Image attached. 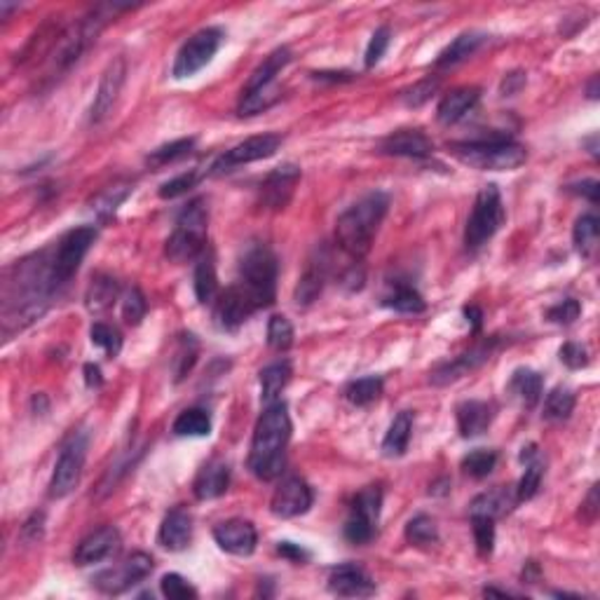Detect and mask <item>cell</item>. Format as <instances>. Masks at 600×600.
Masks as SVG:
<instances>
[{
	"instance_id": "obj_1",
	"label": "cell",
	"mask_w": 600,
	"mask_h": 600,
	"mask_svg": "<svg viewBox=\"0 0 600 600\" xmlns=\"http://www.w3.org/2000/svg\"><path fill=\"white\" fill-rule=\"evenodd\" d=\"M289 439H292V420H289L286 403L275 401L266 406L256 422L251 452H249V469L256 478L273 481L284 471Z\"/></svg>"
},
{
	"instance_id": "obj_2",
	"label": "cell",
	"mask_w": 600,
	"mask_h": 600,
	"mask_svg": "<svg viewBox=\"0 0 600 600\" xmlns=\"http://www.w3.org/2000/svg\"><path fill=\"white\" fill-rule=\"evenodd\" d=\"M390 198L385 192H368L359 202H354L342 211L335 221V240L352 258H361L371 251V244L377 235V228L387 216Z\"/></svg>"
},
{
	"instance_id": "obj_3",
	"label": "cell",
	"mask_w": 600,
	"mask_h": 600,
	"mask_svg": "<svg viewBox=\"0 0 600 600\" xmlns=\"http://www.w3.org/2000/svg\"><path fill=\"white\" fill-rule=\"evenodd\" d=\"M277 275L279 263L277 256L266 244H254L247 249V254L240 263V277L232 286L237 289L247 305L254 312L263 308H270L277 296Z\"/></svg>"
},
{
	"instance_id": "obj_4",
	"label": "cell",
	"mask_w": 600,
	"mask_h": 600,
	"mask_svg": "<svg viewBox=\"0 0 600 600\" xmlns=\"http://www.w3.org/2000/svg\"><path fill=\"white\" fill-rule=\"evenodd\" d=\"M451 150L462 165L478 172H514L528 160L523 146L502 137L451 143Z\"/></svg>"
},
{
	"instance_id": "obj_5",
	"label": "cell",
	"mask_w": 600,
	"mask_h": 600,
	"mask_svg": "<svg viewBox=\"0 0 600 600\" xmlns=\"http://www.w3.org/2000/svg\"><path fill=\"white\" fill-rule=\"evenodd\" d=\"M207 228H209V209L205 199H195L181 211L169 235L165 254L173 263H186L205 251Z\"/></svg>"
},
{
	"instance_id": "obj_6",
	"label": "cell",
	"mask_w": 600,
	"mask_h": 600,
	"mask_svg": "<svg viewBox=\"0 0 600 600\" xmlns=\"http://www.w3.org/2000/svg\"><path fill=\"white\" fill-rule=\"evenodd\" d=\"M504 224V205L497 186H483L474 199V209L467 218L464 228V244L469 249H481L486 241L495 237L497 230Z\"/></svg>"
},
{
	"instance_id": "obj_7",
	"label": "cell",
	"mask_w": 600,
	"mask_h": 600,
	"mask_svg": "<svg viewBox=\"0 0 600 600\" xmlns=\"http://www.w3.org/2000/svg\"><path fill=\"white\" fill-rule=\"evenodd\" d=\"M94 241H97V228L94 225H82V228L69 230L59 240L55 254H52V279H55L56 289L69 284L71 277L78 273V267L85 260L87 251L92 249Z\"/></svg>"
},
{
	"instance_id": "obj_8",
	"label": "cell",
	"mask_w": 600,
	"mask_h": 600,
	"mask_svg": "<svg viewBox=\"0 0 600 600\" xmlns=\"http://www.w3.org/2000/svg\"><path fill=\"white\" fill-rule=\"evenodd\" d=\"M87 446H89V436L87 432L73 434L66 444H63L59 460L55 464L50 478V497L62 500V497L71 495L78 483H80L82 469H85L87 460Z\"/></svg>"
},
{
	"instance_id": "obj_9",
	"label": "cell",
	"mask_w": 600,
	"mask_h": 600,
	"mask_svg": "<svg viewBox=\"0 0 600 600\" xmlns=\"http://www.w3.org/2000/svg\"><path fill=\"white\" fill-rule=\"evenodd\" d=\"M380 509H383V490L377 486L359 490V495L354 497L350 516L345 520V537L352 545H368L377 532L380 523Z\"/></svg>"
},
{
	"instance_id": "obj_10",
	"label": "cell",
	"mask_w": 600,
	"mask_h": 600,
	"mask_svg": "<svg viewBox=\"0 0 600 600\" xmlns=\"http://www.w3.org/2000/svg\"><path fill=\"white\" fill-rule=\"evenodd\" d=\"M221 43H224V31L216 29V26H209V29H202V31L195 33L176 55V62H173L172 69L173 78L176 80H186V78L199 73L216 56Z\"/></svg>"
},
{
	"instance_id": "obj_11",
	"label": "cell",
	"mask_w": 600,
	"mask_h": 600,
	"mask_svg": "<svg viewBox=\"0 0 600 600\" xmlns=\"http://www.w3.org/2000/svg\"><path fill=\"white\" fill-rule=\"evenodd\" d=\"M153 558L148 554H143V551H137V554L124 558L123 563L115 565V568H108L104 572H99V575L94 577V587L99 588L101 594L108 596L124 594L134 584L143 582L153 572Z\"/></svg>"
},
{
	"instance_id": "obj_12",
	"label": "cell",
	"mask_w": 600,
	"mask_h": 600,
	"mask_svg": "<svg viewBox=\"0 0 600 600\" xmlns=\"http://www.w3.org/2000/svg\"><path fill=\"white\" fill-rule=\"evenodd\" d=\"M279 146H282V137H279V134H258V137H251L247 139V141L237 143L235 148H230L228 153L221 155V157L211 165L209 173L221 176V173L232 172V169L241 167V165L267 160V157H273V155L277 153Z\"/></svg>"
},
{
	"instance_id": "obj_13",
	"label": "cell",
	"mask_w": 600,
	"mask_h": 600,
	"mask_svg": "<svg viewBox=\"0 0 600 600\" xmlns=\"http://www.w3.org/2000/svg\"><path fill=\"white\" fill-rule=\"evenodd\" d=\"M312 502H315V493L305 478L286 477L275 490L273 500H270V511L279 519H296L312 507Z\"/></svg>"
},
{
	"instance_id": "obj_14",
	"label": "cell",
	"mask_w": 600,
	"mask_h": 600,
	"mask_svg": "<svg viewBox=\"0 0 600 600\" xmlns=\"http://www.w3.org/2000/svg\"><path fill=\"white\" fill-rule=\"evenodd\" d=\"M124 78H127V63H124L123 56H115L108 69L104 71L99 82V89H97V97H94L92 113H89V123L101 124L108 115L113 113L115 104H118V97L123 92Z\"/></svg>"
},
{
	"instance_id": "obj_15",
	"label": "cell",
	"mask_w": 600,
	"mask_h": 600,
	"mask_svg": "<svg viewBox=\"0 0 600 600\" xmlns=\"http://www.w3.org/2000/svg\"><path fill=\"white\" fill-rule=\"evenodd\" d=\"M298 181H300V167L296 165H282L270 172L260 186V205L270 211H282L292 202Z\"/></svg>"
},
{
	"instance_id": "obj_16",
	"label": "cell",
	"mask_w": 600,
	"mask_h": 600,
	"mask_svg": "<svg viewBox=\"0 0 600 600\" xmlns=\"http://www.w3.org/2000/svg\"><path fill=\"white\" fill-rule=\"evenodd\" d=\"M214 539L221 549L232 556H251L258 545V532L251 520L230 519L214 528Z\"/></svg>"
},
{
	"instance_id": "obj_17",
	"label": "cell",
	"mask_w": 600,
	"mask_h": 600,
	"mask_svg": "<svg viewBox=\"0 0 600 600\" xmlns=\"http://www.w3.org/2000/svg\"><path fill=\"white\" fill-rule=\"evenodd\" d=\"M328 591L341 598H368L376 594V582L364 568L354 563L338 565L328 575Z\"/></svg>"
},
{
	"instance_id": "obj_18",
	"label": "cell",
	"mask_w": 600,
	"mask_h": 600,
	"mask_svg": "<svg viewBox=\"0 0 600 600\" xmlns=\"http://www.w3.org/2000/svg\"><path fill=\"white\" fill-rule=\"evenodd\" d=\"M120 542L123 539H120V532L115 526H104L99 530L89 532L78 545V549H75L73 563L80 565V568L101 563V561L111 558L120 549Z\"/></svg>"
},
{
	"instance_id": "obj_19",
	"label": "cell",
	"mask_w": 600,
	"mask_h": 600,
	"mask_svg": "<svg viewBox=\"0 0 600 600\" xmlns=\"http://www.w3.org/2000/svg\"><path fill=\"white\" fill-rule=\"evenodd\" d=\"M495 345L497 341L495 338H490L488 342H483V345H477L474 350H469V352L460 354V357H455L452 361H446V364H441L436 371L429 376V380H432L434 385H448V383H455V380H460V377H464L467 373L477 371L478 366L486 364V361L490 359V354L495 352Z\"/></svg>"
},
{
	"instance_id": "obj_20",
	"label": "cell",
	"mask_w": 600,
	"mask_h": 600,
	"mask_svg": "<svg viewBox=\"0 0 600 600\" xmlns=\"http://www.w3.org/2000/svg\"><path fill=\"white\" fill-rule=\"evenodd\" d=\"M328 263H331V256L324 247L315 249V254L309 256L308 266H305V273L300 275L296 286V303L308 308L319 298L324 284H326L328 277Z\"/></svg>"
},
{
	"instance_id": "obj_21",
	"label": "cell",
	"mask_w": 600,
	"mask_h": 600,
	"mask_svg": "<svg viewBox=\"0 0 600 600\" xmlns=\"http://www.w3.org/2000/svg\"><path fill=\"white\" fill-rule=\"evenodd\" d=\"M380 153L392 155V157L422 160L434 153V143L420 130H399L380 143Z\"/></svg>"
},
{
	"instance_id": "obj_22",
	"label": "cell",
	"mask_w": 600,
	"mask_h": 600,
	"mask_svg": "<svg viewBox=\"0 0 600 600\" xmlns=\"http://www.w3.org/2000/svg\"><path fill=\"white\" fill-rule=\"evenodd\" d=\"M251 315H254V309L249 308L247 300L237 293L235 286H228L224 293H218L216 303H214V319H216L218 328L237 331Z\"/></svg>"
},
{
	"instance_id": "obj_23",
	"label": "cell",
	"mask_w": 600,
	"mask_h": 600,
	"mask_svg": "<svg viewBox=\"0 0 600 600\" xmlns=\"http://www.w3.org/2000/svg\"><path fill=\"white\" fill-rule=\"evenodd\" d=\"M192 539V519L186 509H172L162 520L157 545L167 551H183Z\"/></svg>"
},
{
	"instance_id": "obj_24",
	"label": "cell",
	"mask_w": 600,
	"mask_h": 600,
	"mask_svg": "<svg viewBox=\"0 0 600 600\" xmlns=\"http://www.w3.org/2000/svg\"><path fill=\"white\" fill-rule=\"evenodd\" d=\"M230 486V469L228 464L221 460H211L202 469L198 471L195 483H192V493L198 500H216L228 490Z\"/></svg>"
},
{
	"instance_id": "obj_25",
	"label": "cell",
	"mask_w": 600,
	"mask_h": 600,
	"mask_svg": "<svg viewBox=\"0 0 600 600\" xmlns=\"http://www.w3.org/2000/svg\"><path fill=\"white\" fill-rule=\"evenodd\" d=\"M478 97H481V92H478L477 87H458V89H452L441 99L439 108H436V118L446 127L458 124L478 104Z\"/></svg>"
},
{
	"instance_id": "obj_26",
	"label": "cell",
	"mask_w": 600,
	"mask_h": 600,
	"mask_svg": "<svg viewBox=\"0 0 600 600\" xmlns=\"http://www.w3.org/2000/svg\"><path fill=\"white\" fill-rule=\"evenodd\" d=\"M516 488L511 486H500V488L486 490L478 497H474L469 504L471 516H490V519H500V516L509 514L516 504Z\"/></svg>"
},
{
	"instance_id": "obj_27",
	"label": "cell",
	"mask_w": 600,
	"mask_h": 600,
	"mask_svg": "<svg viewBox=\"0 0 600 600\" xmlns=\"http://www.w3.org/2000/svg\"><path fill=\"white\" fill-rule=\"evenodd\" d=\"M455 413H458V429L464 439L481 436L493 422V406L486 401H464Z\"/></svg>"
},
{
	"instance_id": "obj_28",
	"label": "cell",
	"mask_w": 600,
	"mask_h": 600,
	"mask_svg": "<svg viewBox=\"0 0 600 600\" xmlns=\"http://www.w3.org/2000/svg\"><path fill=\"white\" fill-rule=\"evenodd\" d=\"M289 62H292V50H289V47H277V50H275L273 55H267L266 62L260 63L258 69L251 73V78H249L247 87H244V92L241 94L256 92V89L275 85V78L286 69V63Z\"/></svg>"
},
{
	"instance_id": "obj_29",
	"label": "cell",
	"mask_w": 600,
	"mask_h": 600,
	"mask_svg": "<svg viewBox=\"0 0 600 600\" xmlns=\"http://www.w3.org/2000/svg\"><path fill=\"white\" fill-rule=\"evenodd\" d=\"M542 390H545V377L532 368H516L511 380H509V392L528 409H532L539 401Z\"/></svg>"
},
{
	"instance_id": "obj_30",
	"label": "cell",
	"mask_w": 600,
	"mask_h": 600,
	"mask_svg": "<svg viewBox=\"0 0 600 600\" xmlns=\"http://www.w3.org/2000/svg\"><path fill=\"white\" fill-rule=\"evenodd\" d=\"M289 380H292V364L284 359L275 361L260 371V399L266 401V406L279 401V394L284 392Z\"/></svg>"
},
{
	"instance_id": "obj_31",
	"label": "cell",
	"mask_w": 600,
	"mask_h": 600,
	"mask_svg": "<svg viewBox=\"0 0 600 600\" xmlns=\"http://www.w3.org/2000/svg\"><path fill=\"white\" fill-rule=\"evenodd\" d=\"M195 296L202 305L216 303L218 298V275H216V260L214 256L205 254L199 256L198 266H195Z\"/></svg>"
},
{
	"instance_id": "obj_32",
	"label": "cell",
	"mask_w": 600,
	"mask_h": 600,
	"mask_svg": "<svg viewBox=\"0 0 600 600\" xmlns=\"http://www.w3.org/2000/svg\"><path fill=\"white\" fill-rule=\"evenodd\" d=\"M410 432H413V413L401 410L396 415L394 422L390 425L383 441V452L387 458H401L406 448H409Z\"/></svg>"
},
{
	"instance_id": "obj_33",
	"label": "cell",
	"mask_w": 600,
	"mask_h": 600,
	"mask_svg": "<svg viewBox=\"0 0 600 600\" xmlns=\"http://www.w3.org/2000/svg\"><path fill=\"white\" fill-rule=\"evenodd\" d=\"M120 286L118 282L111 277V275H97L92 277L89 286H87L85 293V305L89 312H104V309L111 308L115 303V298H118Z\"/></svg>"
},
{
	"instance_id": "obj_34",
	"label": "cell",
	"mask_w": 600,
	"mask_h": 600,
	"mask_svg": "<svg viewBox=\"0 0 600 600\" xmlns=\"http://www.w3.org/2000/svg\"><path fill=\"white\" fill-rule=\"evenodd\" d=\"M483 43H486V36H483V33L477 31L462 33V36H458L451 45H448L446 50L441 52L439 59H436V69H451L455 63L464 62V59L474 55Z\"/></svg>"
},
{
	"instance_id": "obj_35",
	"label": "cell",
	"mask_w": 600,
	"mask_h": 600,
	"mask_svg": "<svg viewBox=\"0 0 600 600\" xmlns=\"http://www.w3.org/2000/svg\"><path fill=\"white\" fill-rule=\"evenodd\" d=\"M598 235H600V221L596 214H584V216L577 218L575 230H572V240H575L577 251L584 256V258H591L598 247Z\"/></svg>"
},
{
	"instance_id": "obj_36",
	"label": "cell",
	"mask_w": 600,
	"mask_h": 600,
	"mask_svg": "<svg viewBox=\"0 0 600 600\" xmlns=\"http://www.w3.org/2000/svg\"><path fill=\"white\" fill-rule=\"evenodd\" d=\"M385 305L396 309V312H403V315H420V312H425V308H427V303H425V298L420 296V292L409 284H396L394 292L385 298Z\"/></svg>"
},
{
	"instance_id": "obj_37",
	"label": "cell",
	"mask_w": 600,
	"mask_h": 600,
	"mask_svg": "<svg viewBox=\"0 0 600 600\" xmlns=\"http://www.w3.org/2000/svg\"><path fill=\"white\" fill-rule=\"evenodd\" d=\"M172 432L176 436H209L211 418L202 409H188L173 420Z\"/></svg>"
},
{
	"instance_id": "obj_38",
	"label": "cell",
	"mask_w": 600,
	"mask_h": 600,
	"mask_svg": "<svg viewBox=\"0 0 600 600\" xmlns=\"http://www.w3.org/2000/svg\"><path fill=\"white\" fill-rule=\"evenodd\" d=\"M383 377L368 376L359 377V380H352V383L345 387V399L354 406H368V403L377 401L380 394H383Z\"/></svg>"
},
{
	"instance_id": "obj_39",
	"label": "cell",
	"mask_w": 600,
	"mask_h": 600,
	"mask_svg": "<svg viewBox=\"0 0 600 600\" xmlns=\"http://www.w3.org/2000/svg\"><path fill=\"white\" fill-rule=\"evenodd\" d=\"M575 410V392L568 390V387H556L546 394L545 401V418L554 422H563L568 420L570 415Z\"/></svg>"
},
{
	"instance_id": "obj_40",
	"label": "cell",
	"mask_w": 600,
	"mask_h": 600,
	"mask_svg": "<svg viewBox=\"0 0 600 600\" xmlns=\"http://www.w3.org/2000/svg\"><path fill=\"white\" fill-rule=\"evenodd\" d=\"M523 464H526V471H523V478H520L519 486H516V500L519 502L532 500V497L537 495L539 486H542V478H545V462H542L539 455L526 460Z\"/></svg>"
},
{
	"instance_id": "obj_41",
	"label": "cell",
	"mask_w": 600,
	"mask_h": 600,
	"mask_svg": "<svg viewBox=\"0 0 600 600\" xmlns=\"http://www.w3.org/2000/svg\"><path fill=\"white\" fill-rule=\"evenodd\" d=\"M199 345L195 341V335H181L179 347H176V357H173V380L181 383L188 373L192 371V366L198 361Z\"/></svg>"
},
{
	"instance_id": "obj_42",
	"label": "cell",
	"mask_w": 600,
	"mask_h": 600,
	"mask_svg": "<svg viewBox=\"0 0 600 600\" xmlns=\"http://www.w3.org/2000/svg\"><path fill=\"white\" fill-rule=\"evenodd\" d=\"M406 539L415 546H429L439 542V528L427 514H418L406 526Z\"/></svg>"
},
{
	"instance_id": "obj_43",
	"label": "cell",
	"mask_w": 600,
	"mask_h": 600,
	"mask_svg": "<svg viewBox=\"0 0 600 600\" xmlns=\"http://www.w3.org/2000/svg\"><path fill=\"white\" fill-rule=\"evenodd\" d=\"M192 148H195V139H179V141L165 143V146L155 148L148 155V165H153V167H165V165H172L176 160H183L186 155H190Z\"/></svg>"
},
{
	"instance_id": "obj_44",
	"label": "cell",
	"mask_w": 600,
	"mask_h": 600,
	"mask_svg": "<svg viewBox=\"0 0 600 600\" xmlns=\"http://www.w3.org/2000/svg\"><path fill=\"white\" fill-rule=\"evenodd\" d=\"M497 464V452L488 451V448H477L471 451L469 455L462 458V469L464 474H469L471 478H486L488 474H493Z\"/></svg>"
},
{
	"instance_id": "obj_45",
	"label": "cell",
	"mask_w": 600,
	"mask_h": 600,
	"mask_svg": "<svg viewBox=\"0 0 600 600\" xmlns=\"http://www.w3.org/2000/svg\"><path fill=\"white\" fill-rule=\"evenodd\" d=\"M89 338H92L94 345L104 350L108 359H115L120 354V350H123V335H120L118 328L111 326V324L97 322L92 326V331H89Z\"/></svg>"
},
{
	"instance_id": "obj_46",
	"label": "cell",
	"mask_w": 600,
	"mask_h": 600,
	"mask_svg": "<svg viewBox=\"0 0 600 600\" xmlns=\"http://www.w3.org/2000/svg\"><path fill=\"white\" fill-rule=\"evenodd\" d=\"M279 99V87L270 85L263 87V89H256V92L241 94V104H240V115H256L260 111H267L270 106L277 104Z\"/></svg>"
},
{
	"instance_id": "obj_47",
	"label": "cell",
	"mask_w": 600,
	"mask_h": 600,
	"mask_svg": "<svg viewBox=\"0 0 600 600\" xmlns=\"http://www.w3.org/2000/svg\"><path fill=\"white\" fill-rule=\"evenodd\" d=\"M267 345L277 350V352H284V350L293 345V326L286 317H270V322H267Z\"/></svg>"
},
{
	"instance_id": "obj_48",
	"label": "cell",
	"mask_w": 600,
	"mask_h": 600,
	"mask_svg": "<svg viewBox=\"0 0 600 600\" xmlns=\"http://www.w3.org/2000/svg\"><path fill=\"white\" fill-rule=\"evenodd\" d=\"M471 528H474V539L481 556H490L495 549V519L490 516H471Z\"/></svg>"
},
{
	"instance_id": "obj_49",
	"label": "cell",
	"mask_w": 600,
	"mask_h": 600,
	"mask_svg": "<svg viewBox=\"0 0 600 600\" xmlns=\"http://www.w3.org/2000/svg\"><path fill=\"white\" fill-rule=\"evenodd\" d=\"M160 591L165 598L169 600H188V598H198V588L192 587L188 579H183L176 572H169V575L162 577Z\"/></svg>"
},
{
	"instance_id": "obj_50",
	"label": "cell",
	"mask_w": 600,
	"mask_h": 600,
	"mask_svg": "<svg viewBox=\"0 0 600 600\" xmlns=\"http://www.w3.org/2000/svg\"><path fill=\"white\" fill-rule=\"evenodd\" d=\"M146 309H148L146 296L141 293V289L131 286L130 292L124 293L123 298V319L130 324V326H137V324H141L143 317H146Z\"/></svg>"
},
{
	"instance_id": "obj_51",
	"label": "cell",
	"mask_w": 600,
	"mask_h": 600,
	"mask_svg": "<svg viewBox=\"0 0 600 600\" xmlns=\"http://www.w3.org/2000/svg\"><path fill=\"white\" fill-rule=\"evenodd\" d=\"M199 179H202V172H198V169H190V172H186V173H179V176H173L172 181H167V183L160 188V198L162 199L181 198V195H186L188 190H192V188L198 186Z\"/></svg>"
},
{
	"instance_id": "obj_52",
	"label": "cell",
	"mask_w": 600,
	"mask_h": 600,
	"mask_svg": "<svg viewBox=\"0 0 600 600\" xmlns=\"http://www.w3.org/2000/svg\"><path fill=\"white\" fill-rule=\"evenodd\" d=\"M439 89V78H425V80L415 82L413 87H409L406 92L401 94V101L409 108H420L422 104H427L432 99V94Z\"/></svg>"
},
{
	"instance_id": "obj_53",
	"label": "cell",
	"mask_w": 600,
	"mask_h": 600,
	"mask_svg": "<svg viewBox=\"0 0 600 600\" xmlns=\"http://www.w3.org/2000/svg\"><path fill=\"white\" fill-rule=\"evenodd\" d=\"M579 315H582V305H579V300H575V298H565L561 303L551 305V308L545 312V317L549 322L561 324V326H570L575 319H579Z\"/></svg>"
},
{
	"instance_id": "obj_54",
	"label": "cell",
	"mask_w": 600,
	"mask_h": 600,
	"mask_svg": "<svg viewBox=\"0 0 600 600\" xmlns=\"http://www.w3.org/2000/svg\"><path fill=\"white\" fill-rule=\"evenodd\" d=\"M131 192L130 186H113L108 188V190L101 195L99 199H97V207H94V211L99 214V218H111L115 211H118V207L123 205L124 199H127V195Z\"/></svg>"
},
{
	"instance_id": "obj_55",
	"label": "cell",
	"mask_w": 600,
	"mask_h": 600,
	"mask_svg": "<svg viewBox=\"0 0 600 600\" xmlns=\"http://www.w3.org/2000/svg\"><path fill=\"white\" fill-rule=\"evenodd\" d=\"M390 40H392L390 26H380V29H376V33L371 36V43L366 47V69H373V66L383 59L387 47H390Z\"/></svg>"
},
{
	"instance_id": "obj_56",
	"label": "cell",
	"mask_w": 600,
	"mask_h": 600,
	"mask_svg": "<svg viewBox=\"0 0 600 600\" xmlns=\"http://www.w3.org/2000/svg\"><path fill=\"white\" fill-rule=\"evenodd\" d=\"M558 357L563 361L568 368L577 371V368H584L588 364V352L587 347L579 345V342H565L561 350H558Z\"/></svg>"
},
{
	"instance_id": "obj_57",
	"label": "cell",
	"mask_w": 600,
	"mask_h": 600,
	"mask_svg": "<svg viewBox=\"0 0 600 600\" xmlns=\"http://www.w3.org/2000/svg\"><path fill=\"white\" fill-rule=\"evenodd\" d=\"M45 532V514L43 511H36L31 519L26 520L24 528H21V539H24L26 545H36L43 539Z\"/></svg>"
},
{
	"instance_id": "obj_58",
	"label": "cell",
	"mask_w": 600,
	"mask_h": 600,
	"mask_svg": "<svg viewBox=\"0 0 600 600\" xmlns=\"http://www.w3.org/2000/svg\"><path fill=\"white\" fill-rule=\"evenodd\" d=\"M277 551L284 558L293 561V563H305V561H308V558H309L308 551H305L300 545H293V542H279Z\"/></svg>"
},
{
	"instance_id": "obj_59",
	"label": "cell",
	"mask_w": 600,
	"mask_h": 600,
	"mask_svg": "<svg viewBox=\"0 0 600 600\" xmlns=\"http://www.w3.org/2000/svg\"><path fill=\"white\" fill-rule=\"evenodd\" d=\"M568 190L577 192V195H587L591 205L598 202V181H582V183H577V186H570Z\"/></svg>"
},
{
	"instance_id": "obj_60",
	"label": "cell",
	"mask_w": 600,
	"mask_h": 600,
	"mask_svg": "<svg viewBox=\"0 0 600 600\" xmlns=\"http://www.w3.org/2000/svg\"><path fill=\"white\" fill-rule=\"evenodd\" d=\"M582 511H587V520L591 523V520L596 519V514H598V486H594L591 488V493H588L587 502L582 504Z\"/></svg>"
},
{
	"instance_id": "obj_61",
	"label": "cell",
	"mask_w": 600,
	"mask_h": 600,
	"mask_svg": "<svg viewBox=\"0 0 600 600\" xmlns=\"http://www.w3.org/2000/svg\"><path fill=\"white\" fill-rule=\"evenodd\" d=\"M85 383H87V387H101V385H104V377H101L99 366L97 364L85 366Z\"/></svg>"
},
{
	"instance_id": "obj_62",
	"label": "cell",
	"mask_w": 600,
	"mask_h": 600,
	"mask_svg": "<svg viewBox=\"0 0 600 600\" xmlns=\"http://www.w3.org/2000/svg\"><path fill=\"white\" fill-rule=\"evenodd\" d=\"M464 315H467V319H469L471 324H474V328L481 326V309L478 308H464Z\"/></svg>"
},
{
	"instance_id": "obj_63",
	"label": "cell",
	"mask_w": 600,
	"mask_h": 600,
	"mask_svg": "<svg viewBox=\"0 0 600 600\" xmlns=\"http://www.w3.org/2000/svg\"><path fill=\"white\" fill-rule=\"evenodd\" d=\"M13 10H19L17 3H13V5H10V3H0V17H3V19L10 17V13H13Z\"/></svg>"
}]
</instances>
